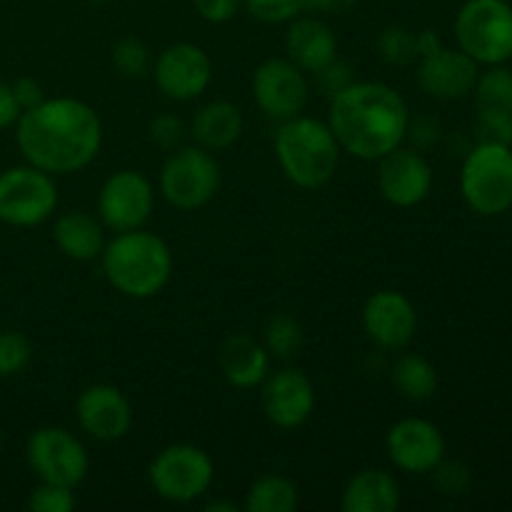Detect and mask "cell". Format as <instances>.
Segmentation results:
<instances>
[{"label":"cell","instance_id":"obj_1","mask_svg":"<svg viewBox=\"0 0 512 512\" xmlns=\"http://www.w3.org/2000/svg\"><path fill=\"white\" fill-rule=\"evenodd\" d=\"M15 143L25 163L50 175H70L88 168L103 148V123L85 100L45 98L20 113Z\"/></svg>","mask_w":512,"mask_h":512},{"label":"cell","instance_id":"obj_2","mask_svg":"<svg viewBox=\"0 0 512 512\" xmlns=\"http://www.w3.org/2000/svg\"><path fill=\"white\" fill-rule=\"evenodd\" d=\"M328 125L343 153L375 163L405 143L410 110L390 85L353 80L330 98Z\"/></svg>","mask_w":512,"mask_h":512},{"label":"cell","instance_id":"obj_3","mask_svg":"<svg viewBox=\"0 0 512 512\" xmlns=\"http://www.w3.org/2000/svg\"><path fill=\"white\" fill-rule=\"evenodd\" d=\"M103 275L125 298L145 300L158 295L173 275V253L160 235L128 230L105 243L100 253Z\"/></svg>","mask_w":512,"mask_h":512},{"label":"cell","instance_id":"obj_4","mask_svg":"<svg viewBox=\"0 0 512 512\" xmlns=\"http://www.w3.org/2000/svg\"><path fill=\"white\" fill-rule=\"evenodd\" d=\"M338 140L323 120L295 115L283 120L275 133V158L280 170L293 185L303 190H318L335 178L340 165Z\"/></svg>","mask_w":512,"mask_h":512},{"label":"cell","instance_id":"obj_5","mask_svg":"<svg viewBox=\"0 0 512 512\" xmlns=\"http://www.w3.org/2000/svg\"><path fill=\"white\" fill-rule=\"evenodd\" d=\"M460 193L483 218H498L512 208V148L475 143L460 170Z\"/></svg>","mask_w":512,"mask_h":512},{"label":"cell","instance_id":"obj_6","mask_svg":"<svg viewBox=\"0 0 512 512\" xmlns=\"http://www.w3.org/2000/svg\"><path fill=\"white\" fill-rule=\"evenodd\" d=\"M455 40L478 65L512 60V5L508 0H465L455 15Z\"/></svg>","mask_w":512,"mask_h":512},{"label":"cell","instance_id":"obj_7","mask_svg":"<svg viewBox=\"0 0 512 512\" xmlns=\"http://www.w3.org/2000/svg\"><path fill=\"white\" fill-rule=\"evenodd\" d=\"M160 193L175 210H200L220 188V165L210 150L200 145H180L170 150L160 168Z\"/></svg>","mask_w":512,"mask_h":512},{"label":"cell","instance_id":"obj_8","mask_svg":"<svg viewBox=\"0 0 512 512\" xmlns=\"http://www.w3.org/2000/svg\"><path fill=\"white\" fill-rule=\"evenodd\" d=\"M148 480L158 498L188 505L210 490L215 480V463L198 445L175 443L150 460Z\"/></svg>","mask_w":512,"mask_h":512},{"label":"cell","instance_id":"obj_9","mask_svg":"<svg viewBox=\"0 0 512 512\" xmlns=\"http://www.w3.org/2000/svg\"><path fill=\"white\" fill-rule=\"evenodd\" d=\"M58 185L53 175L35 165H15L0 173V223L33 228L53 218Z\"/></svg>","mask_w":512,"mask_h":512},{"label":"cell","instance_id":"obj_10","mask_svg":"<svg viewBox=\"0 0 512 512\" xmlns=\"http://www.w3.org/2000/svg\"><path fill=\"white\" fill-rule=\"evenodd\" d=\"M25 458L40 483H58L68 488H78L90 468L85 445L70 430L55 425L30 433Z\"/></svg>","mask_w":512,"mask_h":512},{"label":"cell","instance_id":"obj_11","mask_svg":"<svg viewBox=\"0 0 512 512\" xmlns=\"http://www.w3.org/2000/svg\"><path fill=\"white\" fill-rule=\"evenodd\" d=\"M155 208V188L140 170H118L98 193V218L115 233L143 228Z\"/></svg>","mask_w":512,"mask_h":512},{"label":"cell","instance_id":"obj_12","mask_svg":"<svg viewBox=\"0 0 512 512\" xmlns=\"http://www.w3.org/2000/svg\"><path fill=\"white\" fill-rule=\"evenodd\" d=\"M253 98L270 120L283 123L308 105V78L290 58H268L253 73Z\"/></svg>","mask_w":512,"mask_h":512},{"label":"cell","instance_id":"obj_13","mask_svg":"<svg viewBox=\"0 0 512 512\" xmlns=\"http://www.w3.org/2000/svg\"><path fill=\"white\" fill-rule=\"evenodd\" d=\"M153 75L165 98L190 103L208 90L213 80V60L200 45L173 43L153 63Z\"/></svg>","mask_w":512,"mask_h":512},{"label":"cell","instance_id":"obj_14","mask_svg":"<svg viewBox=\"0 0 512 512\" xmlns=\"http://www.w3.org/2000/svg\"><path fill=\"white\" fill-rule=\"evenodd\" d=\"M378 163V190L395 208H415L433 190V168L415 148H395Z\"/></svg>","mask_w":512,"mask_h":512},{"label":"cell","instance_id":"obj_15","mask_svg":"<svg viewBox=\"0 0 512 512\" xmlns=\"http://www.w3.org/2000/svg\"><path fill=\"white\" fill-rule=\"evenodd\" d=\"M385 453L390 463L410 475L433 473L445 458L443 430L423 418H405L388 430Z\"/></svg>","mask_w":512,"mask_h":512},{"label":"cell","instance_id":"obj_16","mask_svg":"<svg viewBox=\"0 0 512 512\" xmlns=\"http://www.w3.org/2000/svg\"><path fill=\"white\" fill-rule=\"evenodd\" d=\"M363 328L378 348L403 350L418 333V310L400 290H378L365 300Z\"/></svg>","mask_w":512,"mask_h":512},{"label":"cell","instance_id":"obj_17","mask_svg":"<svg viewBox=\"0 0 512 512\" xmlns=\"http://www.w3.org/2000/svg\"><path fill=\"white\" fill-rule=\"evenodd\" d=\"M75 418L90 438L115 443L133 428V405L115 385L95 383L88 385L75 400Z\"/></svg>","mask_w":512,"mask_h":512},{"label":"cell","instance_id":"obj_18","mask_svg":"<svg viewBox=\"0 0 512 512\" xmlns=\"http://www.w3.org/2000/svg\"><path fill=\"white\" fill-rule=\"evenodd\" d=\"M263 413L275 428L295 430L310 420L315 410V385L303 370L283 368L263 380Z\"/></svg>","mask_w":512,"mask_h":512},{"label":"cell","instance_id":"obj_19","mask_svg":"<svg viewBox=\"0 0 512 512\" xmlns=\"http://www.w3.org/2000/svg\"><path fill=\"white\" fill-rule=\"evenodd\" d=\"M480 65L463 50L440 48L438 53L418 60V85L435 100H460L473 93Z\"/></svg>","mask_w":512,"mask_h":512},{"label":"cell","instance_id":"obj_20","mask_svg":"<svg viewBox=\"0 0 512 512\" xmlns=\"http://www.w3.org/2000/svg\"><path fill=\"white\" fill-rule=\"evenodd\" d=\"M285 53L303 73H318L338 58V38L325 20L298 15L285 30Z\"/></svg>","mask_w":512,"mask_h":512},{"label":"cell","instance_id":"obj_21","mask_svg":"<svg viewBox=\"0 0 512 512\" xmlns=\"http://www.w3.org/2000/svg\"><path fill=\"white\" fill-rule=\"evenodd\" d=\"M218 363L223 378L238 390L258 388L270 373V353L260 340L248 333H235L225 338V343L220 345Z\"/></svg>","mask_w":512,"mask_h":512},{"label":"cell","instance_id":"obj_22","mask_svg":"<svg viewBox=\"0 0 512 512\" xmlns=\"http://www.w3.org/2000/svg\"><path fill=\"white\" fill-rule=\"evenodd\" d=\"M340 508L345 512H395L400 508L398 480L388 470H360L345 485Z\"/></svg>","mask_w":512,"mask_h":512},{"label":"cell","instance_id":"obj_23","mask_svg":"<svg viewBox=\"0 0 512 512\" xmlns=\"http://www.w3.org/2000/svg\"><path fill=\"white\" fill-rule=\"evenodd\" d=\"M105 225L100 218L85 213V210H68L55 220L53 240L60 253L78 263H90L100 258L105 248Z\"/></svg>","mask_w":512,"mask_h":512},{"label":"cell","instance_id":"obj_24","mask_svg":"<svg viewBox=\"0 0 512 512\" xmlns=\"http://www.w3.org/2000/svg\"><path fill=\"white\" fill-rule=\"evenodd\" d=\"M243 128L245 120L238 105L228 103V100H213L195 113L193 123H190V135H193L195 145L210 150V153H218V150H228L230 145L238 143Z\"/></svg>","mask_w":512,"mask_h":512},{"label":"cell","instance_id":"obj_25","mask_svg":"<svg viewBox=\"0 0 512 512\" xmlns=\"http://www.w3.org/2000/svg\"><path fill=\"white\" fill-rule=\"evenodd\" d=\"M390 378H393L395 390H398L405 400H410V403H425V400H430L438 393L440 385L435 365L418 353L400 355V358L395 360Z\"/></svg>","mask_w":512,"mask_h":512},{"label":"cell","instance_id":"obj_26","mask_svg":"<svg viewBox=\"0 0 512 512\" xmlns=\"http://www.w3.org/2000/svg\"><path fill=\"white\" fill-rule=\"evenodd\" d=\"M300 503L298 485L285 475H263L250 485L243 508L248 512H293Z\"/></svg>","mask_w":512,"mask_h":512},{"label":"cell","instance_id":"obj_27","mask_svg":"<svg viewBox=\"0 0 512 512\" xmlns=\"http://www.w3.org/2000/svg\"><path fill=\"white\" fill-rule=\"evenodd\" d=\"M475 110L512 115V70L505 63L485 65L473 85Z\"/></svg>","mask_w":512,"mask_h":512},{"label":"cell","instance_id":"obj_28","mask_svg":"<svg viewBox=\"0 0 512 512\" xmlns=\"http://www.w3.org/2000/svg\"><path fill=\"white\" fill-rule=\"evenodd\" d=\"M265 350L270 358L288 360L298 355L305 345L303 325L293 318V315H275L268 325H265Z\"/></svg>","mask_w":512,"mask_h":512},{"label":"cell","instance_id":"obj_29","mask_svg":"<svg viewBox=\"0 0 512 512\" xmlns=\"http://www.w3.org/2000/svg\"><path fill=\"white\" fill-rule=\"evenodd\" d=\"M110 60H113L115 70H118L123 78H143L153 68V55L150 48L135 35H125L110 50Z\"/></svg>","mask_w":512,"mask_h":512},{"label":"cell","instance_id":"obj_30","mask_svg":"<svg viewBox=\"0 0 512 512\" xmlns=\"http://www.w3.org/2000/svg\"><path fill=\"white\" fill-rule=\"evenodd\" d=\"M378 55L388 65H408L418 58L415 50V33L405 25H388L378 35Z\"/></svg>","mask_w":512,"mask_h":512},{"label":"cell","instance_id":"obj_31","mask_svg":"<svg viewBox=\"0 0 512 512\" xmlns=\"http://www.w3.org/2000/svg\"><path fill=\"white\" fill-rule=\"evenodd\" d=\"M33 358V343L18 330H3L0 333V378L18 375L28 368Z\"/></svg>","mask_w":512,"mask_h":512},{"label":"cell","instance_id":"obj_32","mask_svg":"<svg viewBox=\"0 0 512 512\" xmlns=\"http://www.w3.org/2000/svg\"><path fill=\"white\" fill-rule=\"evenodd\" d=\"M473 135L475 143L508 145V148H512V115L490 113V110H475Z\"/></svg>","mask_w":512,"mask_h":512},{"label":"cell","instance_id":"obj_33","mask_svg":"<svg viewBox=\"0 0 512 512\" xmlns=\"http://www.w3.org/2000/svg\"><path fill=\"white\" fill-rule=\"evenodd\" d=\"M243 8L265 25L290 23L305 13V0H245Z\"/></svg>","mask_w":512,"mask_h":512},{"label":"cell","instance_id":"obj_34","mask_svg":"<svg viewBox=\"0 0 512 512\" xmlns=\"http://www.w3.org/2000/svg\"><path fill=\"white\" fill-rule=\"evenodd\" d=\"M75 505V488L58 483H40L28 498V508L33 512H70Z\"/></svg>","mask_w":512,"mask_h":512},{"label":"cell","instance_id":"obj_35","mask_svg":"<svg viewBox=\"0 0 512 512\" xmlns=\"http://www.w3.org/2000/svg\"><path fill=\"white\" fill-rule=\"evenodd\" d=\"M188 128H185L183 118L175 113H163L150 123V140L163 150H175L183 145Z\"/></svg>","mask_w":512,"mask_h":512},{"label":"cell","instance_id":"obj_36","mask_svg":"<svg viewBox=\"0 0 512 512\" xmlns=\"http://www.w3.org/2000/svg\"><path fill=\"white\" fill-rule=\"evenodd\" d=\"M433 480L438 485V490L448 498H458L468 490L470 485V470L465 468L458 460H440L438 468L433 470Z\"/></svg>","mask_w":512,"mask_h":512},{"label":"cell","instance_id":"obj_37","mask_svg":"<svg viewBox=\"0 0 512 512\" xmlns=\"http://www.w3.org/2000/svg\"><path fill=\"white\" fill-rule=\"evenodd\" d=\"M315 78H318L320 90L333 98L335 93H340V90L348 88V85L353 83V70H350L348 63H343V60L335 58L333 63H328L323 70H318V73H315Z\"/></svg>","mask_w":512,"mask_h":512},{"label":"cell","instance_id":"obj_38","mask_svg":"<svg viewBox=\"0 0 512 512\" xmlns=\"http://www.w3.org/2000/svg\"><path fill=\"white\" fill-rule=\"evenodd\" d=\"M195 13L208 23H228L238 15L243 8L245 0H193Z\"/></svg>","mask_w":512,"mask_h":512},{"label":"cell","instance_id":"obj_39","mask_svg":"<svg viewBox=\"0 0 512 512\" xmlns=\"http://www.w3.org/2000/svg\"><path fill=\"white\" fill-rule=\"evenodd\" d=\"M13 95H15V100H18L20 110L35 108V105L43 103V100H45L43 88H40V83H38V80H35V78H20V80H15Z\"/></svg>","mask_w":512,"mask_h":512},{"label":"cell","instance_id":"obj_40","mask_svg":"<svg viewBox=\"0 0 512 512\" xmlns=\"http://www.w3.org/2000/svg\"><path fill=\"white\" fill-rule=\"evenodd\" d=\"M408 135L413 138L415 143V150H423V148H430V145L438 143L440 138V125L435 123V120H410V128H408Z\"/></svg>","mask_w":512,"mask_h":512},{"label":"cell","instance_id":"obj_41","mask_svg":"<svg viewBox=\"0 0 512 512\" xmlns=\"http://www.w3.org/2000/svg\"><path fill=\"white\" fill-rule=\"evenodd\" d=\"M20 113L23 110L13 95V85L0 83V128H10V125L18 123Z\"/></svg>","mask_w":512,"mask_h":512},{"label":"cell","instance_id":"obj_42","mask_svg":"<svg viewBox=\"0 0 512 512\" xmlns=\"http://www.w3.org/2000/svg\"><path fill=\"white\" fill-rule=\"evenodd\" d=\"M358 0H305V10L320 15H343L353 10Z\"/></svg>","mask_w":512,"mask_h":512},{"label":"cell","instance_id":"obj_43","mask_svg":"<svg viewBox=\"0 0 512 512\" xmlns=\"http://www.w3.org/2000/svg\"><path fill=\"white\" fill-rule=\"evenodd\" d=\"M443 48V38H440L435 30H420L415 33V50H418V60L425 58V55H433Z\"/></svg>","mask_w":512,"mask_h":512},{"label":"cell","instance_id":"obj_44","mask_svg":"<svg viewBox=\"0 0 512 512\" xmlns=\"http://www.w3.org/2000/svg\"><path fill=\"white\" fill-rule=\"evenodd\" d=\"M205 510H208V512H238V505H233V503H210Z\"/></svg>","mask_w":512,"mask_h":512},{"label":"cell","instance_id":"obj_45","mask_svg":"<svg viewBox=\"0 0 512 512\" xmlns=\"http://www.w3.org/2000/svg\"><path fill=\"white\" fill-rule=\"evenodd\" d=\"M88 3H93V5H103V3H108V0H88Z\"/></svg>","mask_w":512,"mask_h":512}]
</instances>
